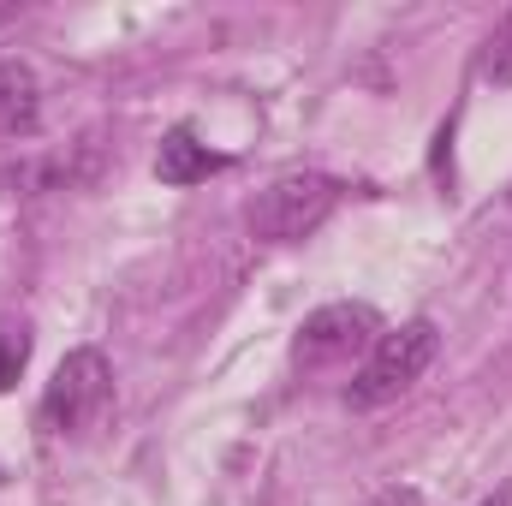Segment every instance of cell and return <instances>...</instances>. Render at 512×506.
<instances>
[{"instance_id":"6da1fadb","label":"cell","mask_w":512,"mask_h":506,"mask_svg":"<svg viewBox=\"0 0 512 506\" xmlns=\"http://www.w3.org/2000/svg\"><path fill=\"white\" fill-rule=\"evenodd\" d=\"M108 411H114V364L96 346L66 352L54 381H48V393H42V411H36L42 429L54 441H84V435H96L108 423Z\"/></svg>"},{"instance_id":"7a4b0ae2","label":"cell","mask_w":512,"mask_h":506,"mask_svg":"<svg viewBox=\"0 0 512 506\" xmlns=\"http://www.w3.org/2000/svg\"><path fill=\"white\" fill-rule=\"evenodd\" d=\"M435 352H441V328H435L429 316L387 328L382 340L370 346V358L358 364V376H352V387H346V405H352V411L393 405L405 387H417V381H423V370L435 364Z\"/></svg>"},{"instance_id":"3957f363","label":"cell","mask_w":512,"mask_h":506,"mask_svg":"<svg viewBox=\"0 0 512 506\" xmlns=\"http://www.w3.org/2000/svg\"><path fill=\"white\" fill-rule=\"evenodd\" d=\"M334 209H340V179H328V173H286V179H274V185L256 191L251 233L268 239V245H298Z\"/></svg>"},{"instance_id":"277c9868","label":"cell","mask_w":512,"mask_h":506,"mask_svg":"<svg viewBox=\"0 0 512 506\" xmlns=\"http://www.w3.org/2000/svg\"><path fill=\"white\" fill-rule=\"evenodd\" d=\"M382 316L370 304H322L316 316H304L298 340H292V364L298 370H334L346 358H370V346L382 340Z\"/></svg>"},{"instance_id":"5b68a950","label":"cell","mask_w":512,"mask_h":506,"mask_svg":"<svg viewBox=\"0 0 512 506\" xmlns=\"http://www.w3.org/2000/svg\"><path fill=\"white\" fill-rule=\"evenodd\" d=\"M221 167H227V155H215L209 143H197L191 126H173L161 137V149H155V179L161 185H197V179H209Z\"/></svg>"},{"instance_id":"8992f818","label":"cell","mask_w":512,"mask_h":506,"mask_svg":"<svg viewBox=\"0 0 512 506\" xmlns=\"http://www.w3.org/2000/svg\"><path fill=\"white\" fill-rule=\"evenodd\" d=\"M42 120V90L36 72L18 60H0V137H30Z\"/></svg>"},{"instance_id":"52a82bcc","label":"cell","mask_w":512,"mask_h":506,"mask_svg":"<svg viewBox=\"0 0 512 506\" xmlns=\"http://www.w3.org/2000/svg\"><path fill=\"white\" fill-rule=\"evenodd\" d=\"M483 78L495 90H512V12L489 30V42H483Z\"/></svg>"},{"instance_id":"ba28073f","label":"cell","mask_w":512,"mask_h":506,"mask_svg":"<svg viewBox=\"0 0 512 506\" xmlns=\"http://www.w3.org/2000/svg\"><path fill=\"white\" fill-rule=\"evenodd\" d=\"M24 358H30V340L24 334H0V393L24 376Z\"/></svg>"},{"instance_id":"9c48e42d","label":"cell","mask_w":512,"mask_h":506,"mask_svg":"<svg viewBox=\"0 0 512 506\" xmlns=\"http://www.w3.org/2000/svg\"><path fill=\"white\" fill-rule=\"evenodd\" d=\"M370 506H417V495H411V489H382Z\"/></svg>"},{"instance_id":"30bf717a","label":"cell","mask_w":512,"mask_h":506,"mask_svg":"<svg viewBox=\"0 0 512 506\" xmlns=\"http://www.w3.org/2000/svg\"><path fill=\"white\" fill-rule=\"evenodd\" d=\"M483 506H512V495H507V489H495V495H489Z\"/></svg>"}]
</instances>
